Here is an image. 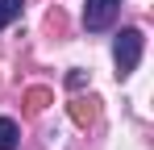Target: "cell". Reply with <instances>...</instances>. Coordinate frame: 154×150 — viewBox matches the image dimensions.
Masks as SVG:
<instances>
[{
  "instance_id": "obj_1",
  "label": "cell",
  "mask_w": 154,
  "mask_h": 150,
  "mask_svg": "<svg viewBox=\"0 0 154 150\" xmlns=\"http://www.w3.org/2000/svg\"><path fill=\"white\" fill-rule=\"evenodd\" d=\"M142 50H146V33L137 29V25H129L117 33V42H112V63H117V79H125V75L137 71V63H142Z\"/></svg>"
},
{
  "instance_id": "obj_2",
  "label": "cell",
  "mask_w": 154,
  "mask_h": 150,
  "mask_svg": "<svg viewBox=\"0 0 154 150\" xmlns=\"http://www.w3.org/2000/svg\"><path fill=\"white\" fill-rule=\"evenodd\" d=\"M117 13H121V0H88V4H83V29L100 33V29L112 25Z\"/></svg>"
},
{
  "instance_id": "obj_3",
  "label": "cell",
  "mask_w": 154,
  "mask_h": 150,
  "mask_svg": "<svg viewBox=\"0 0 154 150\" xmlns=\"http://www.w3.org/2000/svg\"><path fill=\"white\" fill-rule=\"evenodd\" d=\"M21 146V129L13 117H0V150H17Z\"/></svg>"
},
{
  "instance_id": "obj_4",
  "label": "cell",
  "mask_w": 154,
  "mask_h": 150,
  "mask_svg": "<svg viewBox=\"0 0 154 150\" xmlns=\"http://www.w3.org/2000/svg\"><path fill=\"white\" fill-rule=\"evenodd\" d=\"M71 117H75L79 125H92L96 121V104H92V100H75V104H71Z\"/></svg>"
},
{
  "instance_id": "obj_5",
  "label": "cell",
  "mask_w": 154,
  "mask_h": 150,
  "mask_svg": "<svg viewBox=\"0 0 154 150\" xmlns=\"http://www.w3.org/2000/svg\"><path fill=\"white\" fill-rule=\"evenodd\" d=\"M21 4H25V0H0V29L21 17Z\"/></svg>"
},
{
  "instance_id": "obj_6",
  "label": "cell",
  "mask_w": 154,
  "mask_h": 150,
  "mask_svg": "<svg viewBox=\"0 0 154 150\" xmlns=\"http://www.w3.org/2000/svg\"><path fill=\"white\" fill-rule=\"evenodd\" d=\"M29 108H33V113H38V108H46V104H50V92H46V88H29Z\"/></svg>"
}]
</instances>
